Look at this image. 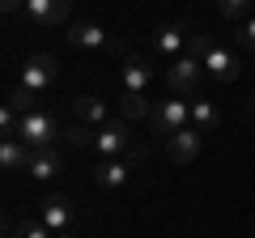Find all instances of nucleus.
<instances>
[{
    "label": "nucleus",
    "instance_id": "10",
    "mask_svg": "<svg viewBox=\"0 0 255 238\" xmlns=\"http://www.w3.org/2000/svg\"><path fill=\"white\" fill-rule=\"evenodd\" d=\"M73 119L81 128H102V123H111V107L98 94H81V98H73Z\"/></svg>",
    "mask_w": 255,
    "mask_h": 238
},
{
    "label": "nucleus",
    "instance_id": "23",
    "mask_svg": "<svg viewBox=\"0 0 255 238\" xmlns=\"http://www.w3.org/2000/svg\"><path fill=\"white\" fill-rule=\"evenodd\" d=\"M238 43H243L247 51H255V17H247L243 26H238Z\"/></svg>",
    "mask_w": 255,
    "mask_h": 238
},
{
    "label": "nucleus",
    "instance_id": "15",
    "mask_svg": "<svg viewBox=\"0 0 255 238\" xmlns=\"http://www.w3.org/2000/svg\"><path fill=\"white\" fill-rule=\"evenodd\" d=\"M30 179H55V174L64 170V157H60V149H34L30 153Z\"/></svg>",
    "mask_w": 255,
    "mask_h": 238
},
{
    "label": "nucleus",
    "instance_id": "14",
    "mask_svg": "<svg viewBox=\"0 0 255 238\" xmlns=\"http://www.w3.org/2000/svg\"><path fill=\"white\" fill-rule=\"evenodd\" d=\"M183 47H187V26H179V21H166V26L153 30V51H157V55H170V60H179Z\"/></svg>",
    "mask_w": 255,
    "mask_h": 238
},
{
    "label": "nucleus",
    "instance_id": "18",
    "mask_svg": "<svg viewBox=\"0 0 255 238\" xmlns=\"http://www.w3.org/2000/svg\"><path fill=\"white\" fill-rule=\"evenodd\" d=\"M149 111H153L149 94H124V98H119V119H124V123H132V119H149Z\"/></svg>",
    "mask_w": 255,
    "mask_h": 238
},
{
    "label": "nucleus",
    "instance_id": "24",
    "mask_svg": "<svg viewBox=\"0 0 255 238\" xmlns=\"http://www.w3.org/2000/svg\"><path fill=\"white\" fill-rule=\"evenodd\" d=\"M0 9H4V13H17V9H26V0H0Z\"/></svg>",
    "mask_w": 255,
    "mask_h": 238
},
{
    "label": "nucleus",
    "instance_id": "20",
    "mask_svg": "<svg viewBox=\"0 0 255 238\" xmlns=\"http://www.w3.org/2000/svg\"><path fill=\"white\" fill-rule=\"evenodd\" d=\"M247 9H251V0H217V13L226 21H247Z\"/></svg>",
    "mask_w": 255,
    "mask_h": 238
},
{
    "label": "nucleus",
    "instance_id": "9",
    "mask_svg": "<svg viewBox=\"0 0 255 238\" xmlns=\"http://www.w3.org/2000/svg\"><path fill=\"white\" fill-rule=\"evenodd\" d=\"M38 221H43L51 234H64V230H73V200H68V196H47L43 209H38Z\"/></svg>",
    "mask_w": 255,
    "mask_h": 238
},
{
    "label": "nucleus",
    "instance_id": "1",
    "mask_svg": "<svg viewBox=\"0 0 255 238\" xmlns=\"http://www.w3.org/2000/svg\"><path fill=\"white\" fill-rule=\"evenodd\" d=\"M191 51L200 55L204 73H209L213 81H221V85L238 81V73H243V64H238V55L230 51L226 43H217V38H209V34H196V38H191Z\"/></svg>",
    "mask_w": 255,
    "mask_h": 238
},
{
    "label": "nucleus",
    "instance_id": "5",
    "mask_svg": "<svg viewBox=\"0 0 255 238\" xmlns=\"http://www.w3.org/2000/svg\"><path fill=\"white\" fill-rule=\"evenodd\" d=\"M55 73H60V68H55V60H51V55H47V51H34V55H26V64H21V81H17V85L43 98V94L51 90Z\"/></svg>",
    "mask_w": 255,
    "mask_h": 238
},
{
    "label": "nucleus",
    "instance_id": "16",
    "mask_svg": "<svg viewBox=\"0 0 255 238\" xmlns=\"http://www.w3.org/2000/svg\"><path fill=\"white\" fill-rule=\"evenodd\" d=\"M30 153H34V149H30L26 140L4 136V145H0V166H4V170H26V166H30Z\"/></svg>",
    "mask_w": 255,
    "mask_h": 238
},
{
    "label": "nucleus",
    "instance_id": "6",
    "mask_svg": "<svg viewBox=\"0 0 255 238\" xmlns=\"http://www.w3.org/2000/svg\"><path fill=\"white\" fill-rule=\"evenodd\" d=\"M128 123L124 119H111V123H102V128H94V153L102 157V162H111V157H119V153H128Z\"/></svg>",
    "mask_w": 255,
    "mask_h": 238
},
{
    "label": "nucleus",
    "instance_id": "19",
    "mask_svg": "<svg viewBox=\"0 0 255 238\" xmlns=\"http://www.w3.org/2000/svg\"><path fill=\"white\" fill-rule=\"evenodd\" d=\"M34 102H38V94H30V90H21V85H13V90H9V102H4V107H13L17 115H26V111H38Z\"/></svg>",
    "mask_w": 255,
    "mask_h": 238
},
{
    "label": "nucleus",
    "instance_id": "22",
    "mask_svg": "<svg viewBox=\"0 0 255 238\" xmlns=\"http://www.w3.org/2000/svg\"><path fill=\"white\" fill-rule=\"evenodd\" d=\"M64 136L73 140V145H81V149H90V145H94V128H81V123H77V128H68Z\"/></svg>",
    "mask_w": 255,
    "mask_h": 238
},
{
    "label": "nucleus",
    "instance_id": "21",
    "mask_svg": "<svg viewBox=\"0 0 255 238\" xmlns=\"http://www.w3.org/2000/svg\"><path fill=\"white\" fill-rule=\"evenodd\" d=\"M13 238H55V234H51V230L43 226V221L26 217V221H17V230H13Z\"/></svg>",
    "mask_w": 255,
    "mask_h": 238
},
{
    "label": "nucleus",
    "instance_id": "7",
    "mask_svg": "<svg viewBox=\"0 0 255 238\" xmlns=\"http://www.w3.org/2000/svg\"><path fill=\"white\" fill-rule=\"evenodd\" d=\"M68 47H77V51H115L111 34L94 21H73L68 26Z\"/></svg>",
    "mask_w": 255,
    "mask_h": 238
},
{
    "label": "nucleus",
    "instance_id": "13",
    "mask_svg": "<svg viewBox=\"0 0 255 238\" xmlns=\"http://www.w3.org/2000/svg\"><path fill=\"white\" fill-rule=\"evenodd\" d=\"M68 0H26V21H34V26H60V21H68Z\"/></svg>",
    "mask_w": 255,
    "mask_h": 238
},
{
    "label": "nucleus",
    "instance_id": "12",
    "mask_svg": "<svg viewBox=\"0 0 255 238\" xmlns=\"http://www.w3.org/2000/svg\"><path fill=\"white\" fill-rule=\"evenodd\" d=\"M128 179H132V162H119V157H111V162L94 166V187L98 192H119V187H128Z\"/></svg>",
    "mask_w": 255,
    "mask_h": 238
},
{
    "label": "nucleus",
    "instance_id": "17",
    "mask_svg": "<svg viewBox=\"0 0 255 238\" xmlns=\"http://www.w3.org/2000/svg\"><path fill=\"white\" fill-rule=\"evenodd\" d=\"M217 123H221L217 102H209V98H196V102H191V128H196V132H213Z\"/></svg>",
    "mask_w": 255,
    "mask_h": 238
},
{
    "label": "nucleus",
    "instance_id": "4",
    "mask_svg": "<svg viewBox=\"0 0 255 238\" xmlns=\"http://www.w3.org/2000/svg\"><path fill=\"white\" fill-rule=\"evenodd\" d=\"M200 81H204V64H200V55H196V51H183L179 60L166 68V85H170L179 98L196 94V90H200Z\"/></svg>",
    "mask_w": 255,
    "mask_h": 238
},
{
    "label": "nucleus",
    "instance_id": "3",
    "mask_svg": "<svg viewBox=\"0 0 255 238\" xmlns=\"http://www.w3.org/2000/svg\"><path fill=\"white\" fill-rule=\"evenodd\" d=\"M60 123H55L47 111H26L17 123V140H26L30 149H55V140H60Z\"/></svg>",
    "mask_w": 255,
    "mask_h": 238
},
{
    "label": "nucleus",
    "instance_id": "8",
    "mask_svg": "<svg viewBox=\"0 0 255 238\" xmlns=\"http://www.w3.org/2000/svg\"><path fill=\"white\" fill-rule=\"evenodd\" d=\"M204 132H196V128H183V132H174V136H166V157H170L174 166H187V162H196L200 157V145H204Z\"/></svg>",
    "mask_w": 255,
    "mask_h": 238
},
{
    "label": "nucleus",
    "instance_id": "11",
    "mask_svg": "<svg viewBox=\"0 0 255 238\" xmlns=\"http://www.w3.org/2000/svg\"><path fill=\"white\" fill-rule=\"evenodd\" d=\"M119 81H124V94H149V81H153L149 60L145 55H128L124 68H119Z\"/></svg>",
    "mask_w": 255,
    "mask_h": 238
},
{
    "label": "nucleus",
    "instance_id": "2",
    "mask_svg": "<svg viewBox=\"0 0 255 238\" xmlns=\"http://www.w3.org/2000/svg\"><path fill=\"white\" fill-rule=\"evenodd\" d=\"M149 128L157 132V136H174V132L191 128V98H166V102H153V111H149Z\"/></svg>",
    "mask_w": 255,
    "mask_h": 238
}]
</instances>
